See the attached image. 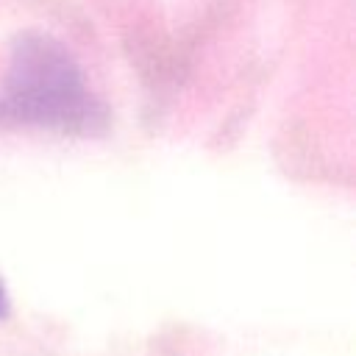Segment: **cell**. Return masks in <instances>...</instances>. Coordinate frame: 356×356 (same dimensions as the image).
I'll return each mask as SVG.
<instances>
[{
    "mask_svg": "<svg viewBox=\"0 0 356 356\" xmlns=\"http://www.w3.org/2000/svg\"><path fill=\"white\" fill-rule=\"evenodd\" d=\"M0 122L95 136L108 125V114L61 42L47 33H22L3 78Z\"/></svg>",
    "mask_w": 356,
    "mask_h": 356,
    "instance_id": "6da1fadb",
    "label": "cell"
},
{
    "mask_svg": "<svg viewBox=\"0 0 356 356\" xmlns=\"http://www.w3.org/2000/svg\"><path fill=\"white\" fill-rule=\"evenodd\" d=\"M8 314V292H6V286H3V281H0V320Z\"/></svg>",
    "mask_w": 356,
    "mask_h": 356,
    "instance_id": "7a4b0ae2",
    "label": "cell"
}]
</instances>
